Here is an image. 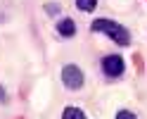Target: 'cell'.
Listing matches in <instances>:
<instances>
[{"label": "cell", "instance_id": "obj_9", "mask_svg": "<svg viewBox=\"0 0 147 119\" xmlns=\"http://www.w3.org/2000/svg\"><path fill=\"white\" fill-rule=\"evenodd\" d=\"M0 103H5V88L0 86Z\"/></svg>", "mask_w": 147, "mask_h": 119}, {"label": "cell", "instance_id": "obj_3", "mask_svg": "<svg viewBox=\"0 0 147 119\" xmlns=\"http://www.w3.org/2000/svg\"><path fill=\"white\" fill-rule=\"evenodd\" d=\"M102 71H105V76H109V79L123 76V71H126L123 57L121 55H107V57H102Z\"/></svg>", "mask_w": 147, "mask_h": 119}, {"label": "cell", "instance_id": "obj_8", "mask_svg": "<svg viewBox=\"0 0 147 119\" xmlns=\"http://www.w3.org/2000/svg\"><path fill=\"white\" fill-rule=\"evenodd\" d=\"M45 10H48L50 14H55V12H57V5H48V7H45Z\"/></svg>", "mask_w": 147, "mask_h": 119}, {"label": "cell", "instance_id": "obj_7", "mask_svg": "<svg viewBox=\"0 0 147 119\" xmlns=\"http://www.w3.org/2000/svg\"><path fill=\"white\" fill-rule=\"evenodd\" d=\"M116 119H138V117H135V112H131V109H119Z\"/></svg>", "mask_w": 147, "mask_h": 119}, {"label": "cell", "instance_id": "obj_6", "mask_svg": "<svg viewBox=\"0 0 147 119\" xmlns=\"http://www.w3.org/2000/svg\"><path fill=\"white\" fill-rule=\"evenodd\" d=\"M97 3H100V0H76V7L81 12H93L97 7Z\"/></svg>", "mask_w": 147, "mask_h": 119}, {"label": "cell", "instance_id": "obj_2", "mask_svg": "<svg viewBox=\"0 0 147 119\" xmlns=\"http://www.w3.org/2000/svg\"><path fill=\"white\" fill-rule=\"evenodd\" d=\"M62 84L67 86L69 90H81L86 84V74H83V69L76 67V65H67V67H62Z\"/></svg>", "mask_w": 147, "mask_h": 119}, {"label": "cell", "instance_id": "obj_1", "mask_svg": "<svg viewBox=\"0 0 147 119\" xmlns=\"http://www.w3.org/2000/svg\"><path fill=\"white\" fill-rule=\"evenodd\" d=\"M90 31H93V33H105V36H109L116 45H131V33H128V29L121 26V24H116L114 19H107V17L93 19Z\"/></svg>", "mask_w": 147, "mask_h": 119}, {"label": "cell", "instance_id": "obj_4", "mask_svg": "<svg viewBox=\"0 0 147 119\" xmlns=\"http://www.w3.org/2000/svg\"><path fill=\"white\" fill-rule=\"evenodd\" d=\"M57 33L62 36V38H74L76 36V24H74L71 17H59V22H57Z\"/></svg>", "mask_w": 147, "mask_h": 119}, {"label": "cell", "instance_id": "obj_5", "mask_svg": "<svg viewBox=\"0 0 147 119\" xmlns=\"http://www.w3.org/2000/svg\"><path fill=\"white\" fill-rule=\"evenodd\" d=\"M62 119H86V112H83L81 107L69 105V107H64V109H62Z\"/></svg>", "mask_w": 147, "mask_h": 119}]
</instances>
